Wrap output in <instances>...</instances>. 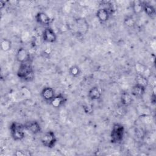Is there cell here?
Segmentation results:
<instances>
[{
	"label": "cell",
	"mask_w": 156,
	"mask_h": 156,
	"mask_svg": "<svg viewBox=\"0 0 156 156\" xmlns=\"http://www.w3.org/2000/svg\"><path fill=\"white\" fill-rule=\"evenodd\" d=\"M17 76L25 82H32L34 79V70L30 62L21 63L16 73Z\"/></svg>",
	"instance_id": "obj_1"
},
{
	"label": "cell",
	"mask_w": 156,
	"mask_h": 156,
	"mask_svg": "<svg viewBox=\"0 0 156 156\" xmlns=\"http://www.w3.org/2000/svg\"><path fill=\"white\" fill-rule=\"evenodd\" d=\"M125 127L119 123L113 124L110 132V141L113 144L120 143L124 139Z\"/></svg>",
	"instance_id": "obj_2"
},
{
	"label": "cell",
	"mask_w": 156,
	"mask_h": 156,
	"mask_svg": "<svg viewBox=\"0 0 156 156\" xmlns=\"http://www.w3.org/2000/svg\"><path fill=\"white\" fill-rule=\"evenodd\" d=\"M24 130L25 128L24 124L18 122H12L10 126L11 136L13 140L16 141H21L24 138Z\"/></svg>",
	"instance_id": "obj_3"
},
{
	"label": "cell",
	"mask_w": 156,
	"mask_h": 156,
	"mask_svg": "<svg viewBox=\"0 0 156 156\" xmlns=\"http://www.w3.org/2000/svg\"><path fill=\"white\" fill-rule=\"evenodd\" d=\"M57 138L55 133L52 130L46 132L41 138V143L45 147L54 148L57 143Z\"/></svg>",
	"instance_id": "obj_4"
},
{
	"label": "cell",
	"mask_w": 156,
	"mask_h": 156,
	"mask_svg": "<svg viewBox=\"0 0 156 156\" xmlns=\"http://www.w3.org/2000/svg\"><path fill=\"white\" fill-rule=\"evenodd\" d=\"M35 20L37 23L41 26L49 27V25L52 23L53 19L51 18L47 13L43 12H39L35 15Z\"/></svg>",
	"instance_id": "obj_5"
},
{
	"label": "cell",
	"mask_w": 156,
	"mask_h": 156,
	"mask_svg": "<svg viewBox=\"0 0 156 156\" xmlns=\"http://www.w3.org/2000/svg\"><path fill=\"white\" fill-rule=\"evenodd\" d=\"M42 38L44 42L54 43L57 41V37L54 30L51 27H46L43 32Z\"/></svg>",
	"instance_id": "obj_6"
},
{
	"label": "cell",
	"mask_w": 156,
	"mask_h": 156,
	"mask_svg": "<svg viewBox=\"0 0 156 156\" xmlns=\"http://www.w3.org/2000/svg\"><path fill=\"white\" fill-rule=\"evenodd\" d=\"M15 57H16V61L19 62L20 64L30 62V54L23 47H21L17 50Z\"/></svg>",
	"instance_id": "obj_7"
},
{
	"label": "cell",
	"mask_w": 156,
	"mask_h": 156,
	"mask_svg": "<svg viewBox=\"0 0 156 156\" xmlns=\"http://www.w3.org/2000/svg\"><path fill=\"white\" fill-rule=\"evenodd\" d=\"M25 130H28L30 133L36 135L41 131V127L37 121L32 120L26 122L24 124Z\"/></svg>",
	"instance_id": "obj_8"
},
{
	"label": "cell",
	"mask_w": 156,
	"mask_h": 156,
	"mask_svg": "<svg viewBox=\"0 0 156 156\" xmlns=\"http://www.w3.org/2000/svg\"><path fill=\"white\" fill-rule=\"evenodd\" d=\"M111 13V10L108 9V8L102 7L97 10L96 16L101 23H104L109 20Z\"/></svg>",
	"instance_id": "obj_9"
},
{
	"label": "cell",
	"mask_w": 156,
	"mask_h": 156,
	"mask_svg": "<svg viewBox=\"0 0 156 156\" xmlns=\"http://www.w3.org/2000/svg\"><path fill=\"white\" fill-rule=\"evenodd\" d=\"M67 99L62 94H58L55 95L54 98L50 101V105L55 108H59L65 105Z\"/></svg>",
	"instance_id": "obj_10"
},
{
	"label": "cell",
	"mask_w": 156,
	"mask_h": 156,
	"mask_svg": "<svg viewBox=\"0 0 156 156\" xmlns=\"http://www.w3.org/2000/svg\"><path fill=\"white\" fill-rule=\"evenodd\" d=\"M55 96V94L54 90L50 87H46L43 88L41 91V98L43 100L48 102H50Z\"/></svg>",
	"instance_id": "obj_11"
},
{
	"label": "cell",
	"mask_w": 156,
	"mask_h": 156,
	"mask_svg": "<svg viewBox=\"0 0 156 156\" xmlns=\"http://www.w3.org/2000/svg\"><path fill=\"white\" fill-rule=\"evenodd\" d=\"M146 87L136 83L135 85L133 86L131 90V94L133 97L136 98H140L143 96L146 92Z\"/></svg>",
	"instance_id": "obj_12"
},
{
	"label": "cell",
	"mask_w": 156,
	"mask_h": 156,
	"mask_svg": "<svg viewBox=\"0 0 156 156\" xmlns=\"http://www.w3.org/2000/svg\"><path fill=\"white\" fill-rule=\"evenodd\" d=\"M102 92L98 87H93L88 92V97L91 101H98L101 98Z\"/></svg>",
	"instance_id": "obj_13"
},
{
	"label": "cell",
	"mask_w": 156,
	"mask_h": 156,
	"mask_svg": "<svg viewBox=\"0 0 156 156\" xmlns=\"http://www.w3.org/2000/svg\"><path fill=\"white\" fill-rule=\"evenodd\" d=\"M133 96L127 91H123L121 95V103L124 107L129 106L133 102Z\"/></svg>",
	"instance_id": "obj_14"
},
{
	"label": "cell",
	"mask_w": 156,
	"mask_h": 156,
	"mask_svg": "<svg viewBox=\"0 0 156 156\" xmlns=\"http://www.w3.org/2000/svg\"><path fill=\"white\" fill-rule=\"evenodd\" d=\"M143 12L150 18H154L156 15V10L155 7L150 3L143 1Z\"/></svg>",
	"instance_id": "obj_15"
},
{
	"label": "cell",
	"mask_w": 156,
	"mask_h": 156,
	"mask_svg": "<svg viewBox=\"0 0 156 156\" xmlns=\"http://www.w3.org/2000/svg\"><path fill=\"white\" fill-rule=\"evenodd\" d=\"M132 9L135 15H138L143 12V1L136 0L132 2Z\"/></svg>",
	"instance_id": "obj_16"
},
{
	"label": "cell",
	"mask_w": 156,
	"mask_h": 156,
	"mask_svg": "<svg viewBox=\"0 0 156 156\" xmlns=\"http://www.w3.org/2000/svg\"><path fill=\"white\" fill-rule=\"evenodd\" d=\"M76 24L78 29L82 33H85L88 29V23L85 18H80L76 20Z\"/></svg>",
	"instance_id": "obj_17"
},
{
	"label": "cell",
	"mask_w": 156,
	"mask_h": 156,
	"mask_svg": "<svg viewBox=\"0 0 156 156\" xmlns=\"http://www.w3.org/2000/svg\"><path fill=\"white\" fill-rule=\"evenodd\" d=\"M135 69L136 71V74H142L144 76L146 75V73H147L148 71H149V68L146 65H144L142 63H140V62H136L135 64Z\"/></svg>",
	"instance_id": "obj_18"
},
{
	"label": "cell",
	"mask_w": 156,
	"mask_h": 156,
	"mask_svg": "<svg viewBox=\"0 0 156 156\" xmlns=\"http://www.w3.org/2000/svg\"><path fill=\"white\" fill-rule=\"evenodd\" d=\"M12 49V42L10 40L4 38L1 42V49L3 52H8Z\"/></svg>",
	"instance_id": "obj_19"
},
{
	"label": "cell",
	"mask_w": 156,
	"mask_h": 156,
	"mask_svg": "<svg viewBox=\"0 0 156 156\" xmlns=\"http://www.w3.org/2000/svg\"><path fill=\"white\" fill-rule=\"evenodd\" d=\"M136 83L141 85L145 87H146L149 83L148 78L145 77L142 74H136Z\"/></svg>",
	"instance_id": "obj_20"
},
{
	"label": "cell",
	"mask_w": 156,
	"mask_h": 156,
	"mask_svg": "<svg viewBox=\"0 0 156 156\" xmlns=\"http://www.w3.org/2000/svg\"><path fill=\"white\" fill-rule=\"evenodd\" d=\"M69 74L73 77H77L80 76L81 73V71L80 68L77 65H73L71 66L68 70Z\"/></svg>",
	"instance_id": "obj_21"
},
{
	"label": "cell",
	"mask_w": 156,
	"mask_h": 156,
	"mask_svg": "<svg viewBox=\"0 0 156 156\" xmlns=\"http://www.w3.org/2000/svg\"><path fill=\"white\" fill-rule=\"evenodd\" d=\"M135 24H136V21L135 18L131 15L127 16L124 19V24L127 27H130V28L133 27L135 25Z\"/></svg>",
	"instance_id": "obj_22"
},
{
	"label": "cell",
	"mask_w": 156,
	"mask_h": 156,
	"mask_svg": "<svg viewBox=\"0 0 156 156\" xmlns=\"http://www.w3.org/2000/svg\"><path fill=\"white\" fill-rule=\"evenodd\" d=\"M83 107V110L85 112V113H91L93 112V108L92 107L89 105H84L82 106Z\"/></svg>",
	"instance_id": "obj_23"
},
{
	"label": "cell",
	"mask_w": 156,
	"mask_h": 156,
	"mask_svg": "<svg viewBox=\"0 0 156 156\" xmlns=\"http://www.w3.org/2000/svg\"><path fill=\"white\" fill-rule=\"evenodd\" d=\"M14 155H15L16 156H24V155H26V154H25L24 152H23L22 151H16L14 153Z\"/></svg>",
	"instance_id": "obj_24"
},
{
	"label": "cell",
	"mask_w": 156,
	"mask_h": 156,
	"mask_svg": "<svg viewBox=\"0 0 156 156\" xmlns=\"http://www.w3.org/2000/svg\"><path fill=\"white\" fill-rule=\"evenodd\" d=\"M5 5H6V2L5 1H2V0L0 1V8H1V9H2L4 7H5Z\"/></svg>",
	"instance_id": "obj_25"
}]
</instances>
